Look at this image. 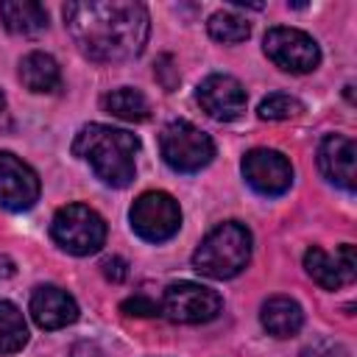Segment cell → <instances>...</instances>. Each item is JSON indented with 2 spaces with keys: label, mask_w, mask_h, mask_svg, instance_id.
Listing matches in <instances>:
<instances>
[{
  "label": "cell",
  "mask_w": 357,
  "mask_h": 357,
  "mask_svg": "<svg viewBox=\"0 0 357 357\" xmlns=\"http://www.w3.org/2000/svg\"><path fill=\"white\" fill-rule=\"evenodd\" d=\"M304 268L312 276V282H318L324 290H337L349 282H354L357 276V265H354V245L343 243L335 257L326 254L324 248L312 245L304 251Z\"/></svg>",
  "instance_id": "cell-12"
},
{
  "label": "cell",
  "mask_w": 357,
  "mask_h": 357,
  "mask_svg": "<svg viewBox=\"0 0 357 357\" xmlns=\"http://www.w3.org/2000/svg\"><path fill=\"white\" fill-rule=\"evenodd\" d=\"M61 14L73 42L92 61H128L145 50L151 33L145 6L134 0L67 3Z\"/></svg>",
  "instance_id": "cell-1"
},
{
  "label": "cell",
  "mask_w": 357,
  "mask_h": 357,
  "mask_svg": "<svg viewBox=\"0 0 357 357\" xmlns=\"http://www.w3.org/2000/svg\"><path fill=\"white\" fill-rule=\"evenodd\" d=\"M206 28H209V36H212V39H218V42H229V45L243 42V39H248V33H251L248 20L240 17V14L231 11V8L215 11V14L209 17Z\"/></svg>",
  "instance_id": "cell-20"
},
{
  "label": "cell",
  "mask_w": 357,
  "mask_h": 357,
  "mask_svg": "<svg viewBox=\"0 0 357 357\" xmlns=\"http://www.w3.org/2000/svg\"><path fill=\"white\" fill-rule=\"evenodd\" d=\"M259 321H262L268 335H273V337H293L301 329V324H304V312H301L298 301H293L290 296H271L262 304Z\"/></svg>",
  "instance_id": "cell-15"
},
{
  "label": "cell",
  "mask_w": 357,
  "mask_h": 357,
  "mask_svg": "<svg viewBox=\"0 0 357 357\" xmlns=\"http://www.w3.org/2000/svg\"><path fill=\"white\" fill-rule=\"evenodd\" d=\"M20 81L31 92H53L61 81V73L50 53L33 50V53L22 56V61H20Z\"/></svg>",
  "instance_id": "cell-17"
},
{
  "label": "cell",
  "mask_w": 357,
  "mask_h": 357,
  "mask_svg": "<svg viewBox=\"0 0 357 357\" xmlns=\"http://www.w3.org/2000/svg\"><path fill=\"white\" fill-rule=\"evenodd\" d=\"M159 151H162V159L173 170H178V173H195V170H201V167H206L212 162L215 142L198 126H192L187 120H173V123H167L162 128Z\"/></svg>",
  "instance_id": "cell-5"
},
{
  "label": "cell",
  "mask_w": 357,
  "mask_h": 357,
  "mask_svg": "<svg viewBox=\"0 0 357 357\" xmlns=\"http://www.w3.org/2000/svg\"><path fill=\"white\" fill-rule=\"evenodd\" d=\"M31 318L42 329H61L78 318V304L67 290L42 284L31 293Z\"/></svg>",
  "instance_id": "cell-14"
},
{
  "label": "cell",
  "mask_w": 357,
  "mask_h": 357,
  "mask_svg": "<svg viewBox=\"0 0 357 357\" xmlns=\"http://www.w3.org/2000/svg\"><path fill=\"white\" fill-rule=\"evenodd\" d=\"M301 112H304L301 100L293 98V95H284V92L268 95V98L259 103V109H257V114H259L262 120H290V117H296V114H301Z\"/></svg>",
  "instance_id": "cell-21"
},
{
  "label": "cell",
  "mask_w": 357,
  "mask_h": 357,
  "mask_svg": "<svg viewBox=\"0 0 357 357\" xmlns=\"http://www.w3.org/2000/svg\"><path fill=\"white\" fill-rule=\"evenodd\" d=\"M153 75H156V81L167 89V92H173L176 86H178V81H181V75H178V67H176V61H173V56H159L156 59V67H153Z\"/></svg>",
  "instance_id": "cell-22"
},
{
  "label": "cell",
  "mask_w": 357,
  "mask_h": 357,
  "mask_svg": "<svg viewBox=\"0 0 357 357\" xmlns=\"http://www.w3.org/2000/svg\"><path fill=\"white\" fill-rule=\"evenodd\" d=\"M100 106L120 117V120H128V123H142L148 114H151V106H148V98L139 92V89H131V86H120V89H112L100 98Z\"/></svg>",
  "instance_id": "cell-18"
},
{
  "label": "cell",
  "mask_w": 357,
  "mask_h": 357,
  "mask_svg": "<svg viewBox=\"0 0 357 357\" xmlns=\"http://www.w3.org/2000/svg\"><path fill=\"white\" fill-rule=\"evenodd\" d=\"M251 259V231L237 223L215 226L192 254V268L209 279H231Z\"/></svg>",
  "instance_id": "cell-3"
},
{
  "label": "cell",
  "mask_w": 357,
  "mask_h": 357,
  "mask_svg": "<svg viewBox=\"0 0 357 357\" xmlns=\"http://www.w3.org/2000/svg\"><path fill=\"white\" fill-rule=\"evenodd\" d=\"M39 198L36 173L14 153L0 151V206L11 212L31 209Z\"/></svg>",
  "instance_id": "cell-11"
},
{
  "label": "cell",
  "mask_w": 357,
  "mask_h": 357,
  "mask_svg": "<svg viewBox=\"0 0 357 357\" xmlns=\"http://www.w3.org/2000/svg\"><path fill=\"white\" fill-rule=\"evenodd\" d=\"M50 234H53V240L67 254L86 257V254H95L103 245V240H106V223H103V218L92 206L67 204V206H61L53 215Z\"/></svg>",
  "instance_id": "cell-4"
},
{
  "label": "cell",
  "mask_w": 357,
  "mask_h": 357,
  "mask_svg": "<svg viewBox=\"0 0 357 357\" xmlns=\"http://www.w3.org/2000/svg\"><path fill=\"white\" fill-rule=\"evenodd\" d=\"M3 106H6V98H3V92H0V112H3Z\"/></svg>",
  "instance_id": "cell-27"
},
{
  "label": "cell",
  "mask_w": 357,
  "mask_h": 357,
  "mask_svg": "<svg viewBox=\"0 0 357 357\" xmlns=\"http://www.w3.org/2000/svg\"><path fill=\"white\" fill-rule=\"evenodd\" d=\"M159 312L176 324H206L220 312V296L195 282H173L165 287Z\"/></svg>",
  "instance_id": "cell-8"
},
{
  "label": "cell",
  "mask_w": 357,
  "mask_h": 357,
  "mask_svg": "<svg viewBox=\"0 0 357 357\" xmlns=\"http://www.w3.org/2000/svg\"><path fill=\"white\" fill-rule=\"evenodd\" d=\"M131 229L148 240V243H165L170 240L178 226H181V209H178V201L162 190H151V192H142L131 212Z\"/></svg>",
  "instance_id": "cell-6"
},
{
  "label": "cell",
  "mask_w": 357,
  "mask_h": 357,
  "mask_svg": "<svg viewBox=\"0 0 357 357\" xmlns=\"http://www.w3.org/2000/svg\"><path fill=\"white\" fill-rule=\"evenodd\" d=\"M100 271H103V276H106L109 282H114V284L128 276V265H126V259H120V257H106V259L100 262Z\"/></svg>",
  "instance_id": "cell-24"
},
{
  "label": "cell",
  "mask_w": 357,
  "mask_h": 357,
  "mask_svg": "<svg viewBox=\"0 0 357 357\" xmlns=\"http://www.w3.org/2000/svg\"><path fill=\"white\" fill-rule=\"evenodd\" d=\"M70 357H103V351H100L95 343H78V346L70 351Z\"/></svg>",
  "instance_id": "cell-25"
},
{
  "label": "cell",
  "mask_w": 357,
  "mask_h": 357,
  "mask_svg": "<svg viewBox=\"0 0 357 357\" xmlns=\"http://www.w3.org/2000/svg\"><path fill=\"white\" fill-rule=\"evenodd\" d=\"M120 310H123L126 315L151 318V315H156V312H159V304H156V301H151L148 296H131V298H126V301L120 304Z\"/></svg>",
  "instance_id": "cell-23"
},
{
  "label": "cell",
  "mask_w": 357,
  "mask_h": 357,
  "mask_svg": "<svg viewBox=\"0 0 357 357\" xmlns=\"http://www.w3.org/2000/svg\"><path fill=\"white\" fill-rule=\"evenodd\" d=\"M243 176L259 195H282L293 184V167L284 153L254 148L243 156Z\"/></svg>",
  "instance_id": "cell-9"
},
{
  "label": "cell",
  "mask_w": 357,
  "mask_h": 357,
  "mask_svg": "<svg viewBox=\"0 0 357 357\" xmlns=\"http://www.w3.org/2000/svg\"><path fill=\"white\" fill-rule=\"evenodd\" d=\"M73 153L78 159H84L103 184L128 187L134 181V173H137L139 139L126 128L89 123L75 134Z\"/></svg>",
  "instance_id": "cell-2"
},
{
  "label": "cell",
  "mask_w": 357,
  "mask_h": 357,
  "mask_svg": "<svg viewBox=\"0 0 357 357\" xmlns=\"http://www.w3.org/2000/svg\"><path fill=\"white\" fill-rule=\"evenodd\" d=\"M354 156H357V145H354L351 137L329 134V137H324V142L318 148V167L332 184H337L346 192H351L354 190V178H357Z\"/></svg>",
  "instance_id": "cell-13"
},
{
  "label": "cell",
  "mask_w": 357,
  "mask_h": 357,
  "mask_svg": "<svg viewBox=\"0 0 357 357\" xmlns=\"http://www.w3.org/2000/svg\"><path fill=\"white\" fill-rule=\"evenodd\" d=\"M195 100L201 103V109L209 117L223 120V123L237 120L245 112V103H248L243 84L234 75H223V73L206 75L195 89Z\"/></svg>",
  "instance_id": "cell-10"
},
{
  "label": "cell",
  "mask_w": 357,
  "mask_h": 357,
  "mask_svg": "<svg viewBox=\"0 0 357 357\" xmlns=\"http://www.w3.org/2000/svg\"><path fill=\"white\" fill-rule=\"evenodd\" d=\"M14 273V262L8 259V257H0V276L6 279V276H11Z\"/></svg>",
  "instance_id": "cell-26"
},
{
  "label": "cell",
  "mask_w": 357,
  "mask_h": 357,
  "mask_svg": "<svg viewBox=\"0 0 357 357\" xmlns=\"http://www.w3.org/2000/svg\"><path fill=\"white\" fill-rule=\"evenodd\" d=\"M28 343V324L17 304L0 301V354H14Z\"/></svg>",
  "instance_id": "cell-19"
},
{
  "label": "cell",
  "mask_w": 357,
  "mask_h": 357,
  "mask_svg": "<svg viewBox=\"0 0 357 357\" xmlns=\"http://www.w3.org/2000/svg\"><path fill=\"white\" fill-rule=\"evenodd\" d=\"M262 45H265V56L284 73H312L321 61L318 42L298 28L276 25L265 33Z\"/></svg>",
  "instance_id": "cell-7"
},
{
  "label": "cell",
  "mask_w": 357,
  "mask_h": 357,
  "mask_svg": "<svg viewBox=\"0 0 357 357\" xmlns=\"http://www.w3.org/2000/svg\"><path fill=\"white\" fill-rule=\"evenodd\" d=\"M0 20L17 36H36L47 28V11L36 0H6V3H0Z\"/></svg>",
  "instance_id": "cell-16"
}]
</instances>
